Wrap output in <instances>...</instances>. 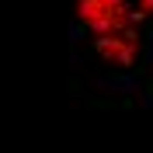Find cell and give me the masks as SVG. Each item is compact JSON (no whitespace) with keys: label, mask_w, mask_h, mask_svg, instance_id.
I'll list each match as a JSON object with an SVG mask.
<instances>
[{"label":"cell","mask_w":153,"mask_h":153,"mask_svg":"<svg viewBox=\"0 0 153 153\" xmlns=\"http://www.w3.org/2000/svg\"><path fill=\"white\" fill-rule=\"evenodd\" d=\"M97 56L111 63V66H136L139 59V38H136V28H122V31H111V35H101L94 42Z\"/></svg>","instance_id":"obj_2"},{"label":"cell","mask_w":153,"mask_h":153,"mask_svg":"<svg viewBox=\"0 0 153 153\" xmlns=\"http://www.w3.org/2000/svg\"><path fill=\"white\" fill-rule=\"evenodd\" d=\"M136 14H139V18L153 14V0H139V4H136Z\"/></svg>","instance_id":"obj_3"},{"label":"cell","mask_w":153,"mask_h":153,"mask_svg":"<svg viewBox=\"0 0 153 153\" xmlns=\"http://www.w3.org/2000/svg\"><path fill=\"white\" fill-rule=\"evenodd\" d=\"M76 18H80V28L101 38L111 31L132 28L139 14H129V0H76Z\"/></svg>","instance_id":"obj_1"}]
</instances>
